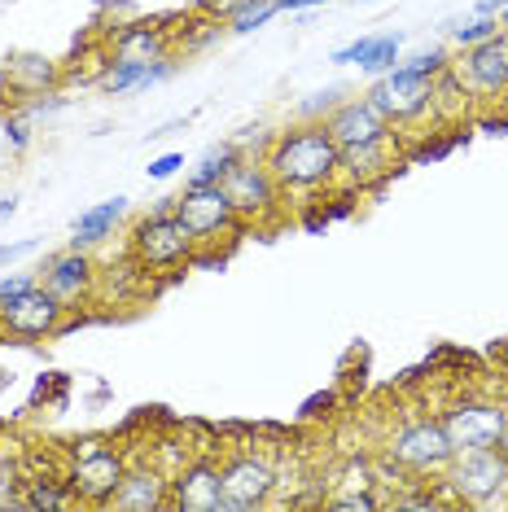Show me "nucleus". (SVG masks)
Returning a JSON list of instances; mask_svg holds the SVG:
<instances>
[{
	"label": "nucleus",
	"instance_id": "f257e3e1",
	"mask_svg": "<svg viewBox=\"0 0 508 512\" xmlns=\"http://www.w3.org/2000/svg\"><path fill=\"white\" fill-rule=\"evenodd\" d=\"M263 162L285 197H298V202H316L342 184V149L329 136L325 119H298L285 132L268 136Z\"/></svg>",
	"mask_w": 508,
	"mask_h": 512
},
{
	"label": "nucleus",
	"instance_id": "f03ea898",
	"mask_svg": "<svg viewBox=\"0 0 508 512\" xmlns=\"http://www.w3.org/2000/svg\"><path fill=\"white\" fill-rule=\"evenodd\" d=\"M127 460L119 447H114V438L106 434H79L66 442V482H71V491L79 495V504L88 508H106L114 486L123 482L127 473Z\"/></svg>",
	"mask_w": 508,
	"mask_h": 512
},
{
	"label": "nucleus",
	"instance_id": "7ed1b4c3",
	"mask_svg": "<svg viewBox=\"0 0 508 512\" xmlns=\"http://www.w3.org/2000/svg\"><path fill=\"white\" fill-rule=\"evenodd\" d=\"M198 237L176 211H149L127 232V254L145 267V272H180L189 267Z\"/></svg>",
	"mask_w": 508,
	"mask_h": 512
},
{
	"label": "nucleus",
	"instance_id": "20e7f679",
	"mask_svg": "<svg viewBox=\"0 0 508 512\" xmlns=\"http://www.w3.org/2000/svg\"><path fill=\"white\" fill-rule=\"evenodd\" d=\"M224 193L233 202L237 219L246 228H268V224H281L285 215V189L276 184V176L268 171L263 154H241L233 162V171L224 176Z\"/></svg>",
	"mask_w": 508,
	"mask_h": 512
},
{
	"label": "nucleus",
	"instance_id": "39448f33",
	"mask_svg": "<svg viewBox=\"0 0 508 512\" xmlns=\"http://www.w3.org/2000/svg\"><path fill=\"white\" fill-rule=\"evenodd\" d=\"M386 460H395L412 477H443L447 464L456 460V447L447 438L443 421H438V412H430L395 425V434L386 438Z\"/></svg>",
	"mask_w": 508,
	"mask_h": 512
},
{
	"label": "nucleus",
	"instance_id": "423d86ee",
	"mask_svg": "<svg viewBox=\"0 0 508 512\" xmlns=\"http://www.w3.org/2000/svg\"><path fill=\"white\" fill-rule=\"evenodd\" d=\"M368 101L377 106V114L386 119L390 127H412V123H421L425 114H434L438 110V88H434V79H425L417 71H408V66H395V71H386L381 79H373L364 92Z\"/></svg>",
	"mask_w": 508,
	"mask_h": 512
},
{
	"label": "nucleus",
	"instance_id": "0eeeda50",
	"mask_svg": "<svg viewBox=\"0 0 508 512\" xmlns=\"http://www.w3.org/2000/svg\"><path fill=\"white\" fill-rule=\"evenodd\" d=\"M219 477H224V508L219 512H254L276 499V460L268 451L254 447L228 451L219 460Z\"/></svg>",
	"mask_w": 508,
	"mask_h": 512
},
{
	"label": "nucleus",
	"instance_id": "6e6552de",
	"mask_svg": "<svg viewBox=\"0 0 508 512\" xmlns=\"http://www.w3.org/2000/svg\"><path fill=\"white\" fill-rule=\"evenodd\" d=\"M452 79L456 88L473 101H504L508 97V27L495 31L491 40L469 44L452 57Z\"/></svg>",
	"mask_w": 508,
	"mask_h": 512
},
{
	"label": "nucleus",
	"instance_id": "1a4fd4ad",
	"mask_svg": "<svg viewBox=\"0 0 508 512\" xmlns=\"http://www.w3.org/2000/svg\"><path fill=\"white\" fill-rule=\"evenodd\" d=\"M438 421H443L456 451H487V447H500L508 407L495 399H482V394H460V399H452L438 412Z\"/></svg>",
	"mask_w": 508,
	"mask_h": 512
},
{
	"label": "nucleus",
	"instance_id": "9d476101",
	"mask_svg": "<svg viewBox=\"0 0 508 512\" xmlns=\"http://www.w3.org/2000/svg\"><path fill=\"white\" fill-rule=\"evenodd\" d=\"M443 482L452 486L456 504L487 508L508 491V456L500 447L487 451H456V460L447 464Z\"/></svg>",
	"mask_w": 508,
	"mask_h": 512
},
{
	"label": "nucleus",
	"instance_id": "9b49d317",
	"mask_svg": "<svg viewBox=\"0 0 508 512\" xmlns=\"http://www.w3.org/2000/svg\"><path fill=\"white\" fill-rule=\"evenodd\" d=\"M176 215L193 228L198 246H215L219 237H237L246 228L228 202L224 184H184V193H176Z\"/></svg>",
	"mask_w": 508,
	"mask_h": 512
},
{
	"label": "nucleus",
	"instance_id": "f8f14e48",
	"mask_svg": "<svg viewBox=\"0 0 508 512\" xmlns=\"http://www.w3.org/2000/svg\"><path fill=\"white\" fill-rule=\"evenodd\" d=\"M36 272H40V285L49 289L66 311L92 307V298H97V289H101V272H97V263H92V250L66 246V250L49 254Z\"/></svg>",
	"mask_w": 508,
	"mask_h": 512
},
{
	"label": "nucleus",
	"instance_id": "ddd939ff",
	"mask_svg": "<svg viewBox=\"0 0 508 512\" xmlns=\"http://www.w3.org/2000/svg\"><path fill=\"white\" fill-rule=\"evenodd\" d=\"M66 320H71V311H66L44 285L27 289V294H18L14 302L0 307V333L18 337V342H44V337L66 333Z\"/></svg>",
	"mask_w": 508,
	"mask_h": 512
},
{
	"label": "nucleus",
	"instance_id": "4468645a",
	"mask_svg": "<svg viewBox=\"0 0 508 512\" xmlns=\"http://www.w3.org/2000/svg\"><path fill=\"white\" fill-rule=\"evenodd\" d=\"M114 512H163L171 508V469L158 460H132L123 482L114 486L110 504Z\"/></svg>",
	"mask_w": 508,
	"mask_h": 512
},
{
	"label": "nucleus",
	"instance_id": "2eb2a0df",
	"mask_svg": "<svg viewBox=\"0 0 508 512\" xmlns=\"http://www.w3.org/2000/svg\"><path fill=\"white\" fill-rule=\"evenodd\" d=\"M171 508L176 512H219L224 508V477L219 460L189 456L171 473Z\"/></svg>",
	"mask_w": 508,
	"mask_h": 512
},
{
	"label": "nucleus",
	"instance_id": "dca6fc26",
	"mask_svg": "<svg viewBox=\"0 0 508 512\" xmlns=\"http://www.w3.org/2000/svg\"><path fill=\"white\" fill-rule=\"evenodd\" d=\"M325 127L333 141H338V149H360V145H377V141L399 136V127H390L381 119L368 97H342L338 106L325 114Z\"/></svg>",
	"mask_w": 508,
	"mask_h": 512
},
{
	"label": "nucleus",
	"instance_id": "f3484780",
	"mask_svg": "<svg viewBox=\"0 0 508 512\" xmlns=\"http://www.w3.org/2000/svg\"><path fill=\"white\" fill-rule=\"evenodd\" d=\"M167 18H136V22H119L110 31V53L114 57H141V62H158V57H171L176 49V36L163 27Z\"/></svg>",
	"mask_w": 508,
	"mask_h": 512
},
{
	"label": "nucleus",
	"instance_id": "a211bd4d",
	"mask_svg": "<svg viewBox=\"0 0 508 512\" xmlns=\"http://www.w3.org/2000/svg\"><path fill=\"white\" fill-rule=\"evenodd\" d=\"M176 71V57H158V62H141V57H110L106 71L97 75V88L106 97H123V92H145L163 84Z\"/></svg>",
	"mask_w": 508,
	"mask_h": 512
},
{
	"label": "nucleus",
	"instance_id": "6ab92c4d",
	"mask_svg": "<svg viewBox=\"0 0 508 512\" xmlns=\"http://www.w3.org/2000/svg\"><path fill=\"white\" fill-rule=\"evenodd\" d=\"M0 79H5L9 92L22 101V97H36V92H49L62 84V66L44 53H14L5 62V75Z\"/></svg>",
	"mask_w": 508,
	"mask_h": 512
},
{
	"label": "nucleus",
	"instance_id": "aec40b11",
	"mask_svg": "<svg viewBox=\"0 0 508 512\" xmlns=\"http://www.w3.org/2000/svg\"><path fill=\"white\" fill-rule=\"evenodd\" d=\"M127 215V197H106V202L88 206V211H79V219L71 224V246L75 250H97L106 246L114 237V228L123 224Z\"/></svg>",
	"mask_w": 508,
	"mask_h": 512
},
{
	"label": "nucleus",
	"instance_id": "412c9836",
	"mask_svg": "<svg viewBox=\"0 0 508 512\" xmlns=\"http://www.w3.org/2000/svg\"><path fill=\"white\" fill-rule=\"evenodd\" d=\"M22 499H27V512H66L79 504V495L71 491L66 473H36L22 482Z\"/></svg>",
	"mask_w": 508,
	"mask_h": 512
},
{
	"label": "nucleus",
	"instance_id": "4be33fe9",
	"mask_svg": "<svg viewBox=\"0 0 508 512\" xmlns=\"http://www.w3.org/2000/svg\"><path fill=\"white\" fill-rule=\"evenodd\" d=\"M276 14H281V5H276V0H241L233 14L224 18V27H228V36H254V31L268 27Z\"/></svg>",
	"mask_w": 508,
	"mask_h": 512
},
{
	"label": "nucleus",
	"instance_id": "5701e85b",
	"mask_svg": "<svg viewBox=\"0 0 508 512\" xmlns=\"http://www.w3.org/2000/svg\"><path fill=\"white\" fill-rule=\"evenodd\" d=\"M399 49H403V36H399V31H381V36L368 40V53L360 57V71L373 75V79H381L386 71H395V66H399Z\"/></svg>",
	"mask_w": 508,
	"mask_h": 512
},
{
	"label": "nucleus",
	"instance_id": "b1692460",
	"mask_svg": "<svg viewBox=\"0 0 508 512\" xmlns=\"http://www.w3.org/2000/svg\"><path fill=\"white\" fill-rule=\"evenodd\" d=\"M241 158V145L237 141H219V145H211L202 154V162H198V171L189 176V184H224V176L233 171V162Z\"/></svg>",
	"mask_w": 508,
	"mask_h": 512
},
{
	"label": "nucleus",
	"instance_id": "393cba45",
	"mask_svg": "<svg viewBox=\"0 0 508 512\" xmlns=\"http://www.w3.org/2000/svg\"><path fill=\"white\" fill-rule=\"evenodd\" d=\"M22 482H27V473H22V456L14 451V442H0V508L22 491Z\"/></svg>",
	"mask_w": 508,
	"mask_h": 512
},
{
	"label": "nucleus",
	"instance_id": "a878e982",
	"mask_svg": "<svg viewBox=\"0 0 508 512\" xmlns=\"http://www.w3.org/2000/svg\"><path fill=\"white\" fill-rule=\"evenodd\" d=\"M71 101H66V92L62 88H49V92H36V97H22L18 101V110L27 114L31 123H40V119H53V114H62Z\"/></svg>",
	"mask_w": 508,
	"mask_h": 512
},
{
	"label": "nucleus",
	"instance_id": "bb28decb",
	"mask_svg": "<svg viewBox=\"0 0 508 512\" xmlns=\"http://www.w3.org/2000/svg\"><path fill=\"white\" fill-rule=\"evenodd\" d=\"M495 31H504V27H500V18H478V14H473L469 22H460V27H447V36H452L456 49H469V44L491 40Z\"/></svg>",
	"mask_w": 508,
	"mask_h": 512
},
{
	"label": "nucleus",
	"instance_id": "cd10ccee",
	"mask_svg": "<svg viewBox=\"0 0 508 512\" xmlns=\"http://www.w3.org/2000/svg\"><path fill=\"white\" fill-rule=\"evenodd\" d=\"M325 508L329 512H377V508H386V499L377 495V486L373 491H338L325 499Z\"/></svg>",
	"mask_w": 508,
	"mask_h": 512
},
{
	"label": "nucleus",
	"instance_id": "c85d7f7f",
	"mask_svg": "<svg viewBox=\"0 0 508 512\" xmlns=\"http://www.w3.org/2000/svg\"><path fill=\"white\" fill-rule=\"evenodd\" d=\"M333 412H338V390H316V394H307V399L298 403V421L303 425L329 421Z\"/></svg>",
	"mask_w": 508,
	"mask_h": 512
},
{
	"label": "nucleus",
	"instance_id": "c756f323",
	"mask_svg": "<svg viewBox=\"0 0 508 512\" xmlns=\"http://www.w3.org/2000/svg\"><path fill=\"white\" fill-rule=\"evenodd\" d=\"M66 394H71V377H66V372H49V377H40L36 399H31V403H53V407H66Z\"/></svg>",
	"mask_w": 508,
	"mask_h": 512
},
{
	"label": "nucleus",
	"instance_id": "7c9ffc66",
	"mask_svg": "<svg viewBox=\"0 0 508 512\" xmlns=\"http://www.w3.org/2000/svg\"><path fill=\"white\" fill-rule=\"evenodd\" d=\"M465 136H469V132H465ZM465 136H434V141H421V145L408 154V162H438V158H447L460 141H465Z\"/></svg>",
	"mask_w": 508,
	"mask_h": 512
},
{
	"label": "nucleus",
	"instance_id": "2f4dec72",
	"mask_svg": "<svg viewBox=\"0 0 508 512\" xmlns=\"http://www.w3.org/2000/svg\"><path fill=\"white\" fill-rule=\"evenodd\" d=\"M40 285V272H5L0 276V307L5 302H14L18 294H27V289Z\"/></svg>",
	"mask_w": 508,
	"mask_h": 512
},
{
	"label": "nucleus",
	"instance_id": "473e14b6",
	"mask_svg": "<svg viewBox=\"0 0 508 512\" xmlns=\"http://www.w3.org/2000/svg\"><path fill=\"white\" fill-rule=\"evenodd\" d=\"M5 141H9V149H14V154H22V149L31 145V119L22 110H14L5 119Z\"/></svg>",
	"mask_w": 508,
	"mask_h": 512
},
{
	"label": "nucleus",
	"instance_id": "72a5a7b5",
	"mask_svg": "<svg viewBox=\"0 0 508 512\" xmlns=\"http://www.w3.org/2000/svg\"><path fill=\"white\" fill-rule=\"evenodd\" d=\"M36 250H40V237L0 241V267H9V263H18V259H27V254H36Z\"/></svg>",
	"mask_w": 508,
	"mask_h": 512
},
{
	"label": "nucleus",
	"instance_id": "f704fd0d",
	"mask_svg": "<svg viewBox=\"0 0 508 512\" xmlns=\"http://www.w3.org/2000/svg\"><path fill=\"white\" fill-rule=\"evenodd\" d=\"M184 167V154H176V149H171V154H158V158H149V180H171L176 176V171Z\"/></svg>",
	"mask_w": 508,
	"mask_h": 512
},
{
	"label": "nucleus",
	"instance_id": "c9c22d12",
	"mask_svg": "<svg viewBox=\"0 0 508 512\" xmlns=\"http://www.w3.org/2000/svg\"><path fill=\"white\" fill-rule=\"evenodd\" d=\"M237 5H241V0H193V9H198V14H206V18H219V22H224L228 14H233Z\"/></svg>",
	"mask_w": 508,
	"mask_h": 512
},
{
	"label": "nucleus",
	"instance_id": "e433bc0d",
	"mask_svg": "<svg viewBox=\"0 0 508 512\" xmlns=\"http://www.w3.org/2000/svg\"><path fill=\"white\" fill-rule=\"evenodd\" d=\"M281 14H303V9H316V5H329V0H276Z\"/></svg>",
	"mask_w": 508,
	"mask_h": 512
},
{
	"label": "nucleus",
	"instance_id": "4c0bfd02",
	"mask_svg": "<svg viewBox=\"0 0 508 512\" xmlns=\"http://www.w3.org/2000/svg\"><path fill=\"white\" fill-rule=\"evenodd\" d=\"M18 215V197L9 193V197H0V224H5V219H14Z\"/></svg>",
	"mask_w": 508,
	"mask_h": 512
},
{
	"label": "nucleus",
	"instance_id": "58836bf2",
	"mask_svg": "<svg viewBox=\"0 0 508 512\" xmlns=\"http://www.w3.org/2000/svg\"><path fill=\"white\" fill-rule=\"evenodd\" d=\"M487 127L495 136H508V114H495V119H487Z\"/></svg>",
	"mask_w": 508,
	"mask_h": 512
},
{
	"label": "nucleus",
	"instance_id": "ea45409f",
	"mask_svg": "<svg viewBox=\"0 0 508 512\" xmlns=\"http://www.w3.org/2000/svg\"><path fill=\"white\" fill-rule=\"evenodd\" d=\"M500 451H504V456H508V425H504V438H500Z\"/></svg>",
	"mask_w": 508,
	"mask_h": 512
},
{
	"label": "nucleus",
	"instance_id": "a19ab883",
	"mask_svg": "<svg viewBox=\"0 0 508 512\" xmlns=\"http://www.w3.org/2000/svg\"><path fill=\"white\" fill-rule=\"evenodd\" d=\"M500 27H508V9H504V14H500Z\"/></svg>",
	"mask_w": 508,
	"mask_h": 512
}]
</instances>
